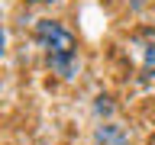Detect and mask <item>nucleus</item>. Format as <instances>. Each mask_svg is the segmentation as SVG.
<instances>
[{
  "mask_svg": "<svg viewBox=\"0 0 155 145\" xmlns=\"http://www.w3.org/2000/svg\"><path fill=\"white\" fill-rule=\"evenodd\" d=\"M32 39L39 42L42 55H45L48 71L58 81H74L78 68H81V52H78V36L61 23V19L42 16L32 26Z\"/></svg>",
  "mask_w": 155,
  "mask_h": 145,
  "instance_id": "f257e3e1",
  "label": "nucleus"
},
{
  "mask_svg": "<svg viewBox=\"0 0 155 145\" xmlns=\"http://www.w3.org/2000/svg\"><path fill=\"white\" fill-rule=\"evenodd\" d=\"M7 58V29L0 26V61Z\"/></svg>",
  "mask_w": 155,
  "mask_h": 145,
  "instance_id": "f03ea898",
  "label": "nucleus"
},
{
  "mask_svg": "<svg viewBox=\"0 0 155 145\" xmlns=\"http://www.w3.org/2000/svg\"><path fill=\"white\" fill-rule=\"evenodd\" d=\"M29 3H55V0H29Z\"/></svg>",
  "mask_w": 155,
  "mask_h": 145,
  "instance_id": "7ed1b4c3",
  "label": "nucleus"
}]
</instances>
